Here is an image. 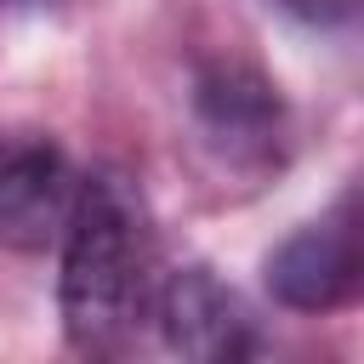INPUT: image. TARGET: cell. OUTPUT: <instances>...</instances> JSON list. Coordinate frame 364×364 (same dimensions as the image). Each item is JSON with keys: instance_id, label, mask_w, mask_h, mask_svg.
Here are the masks:
<instances>
[{"instance_id": "cell-6", "label": "cell", "mask_w": 364, "mask_h": 364, "mask_svg": "<svg viewBox=\"0 0 364 364\" xmlns=\"http://www.w3.org/2000/svg\"><path fill=\"white\" fill-rule=\"evenodd\" d=\"M273 6L301 17V23H313V28H347L358 17V0H273Z\"/></svg>"}, {"instance_id": "cell-7", "label": "cell", "mask_w": 364, "mask_h": 364, "mask_svg": "<svg viewBox=\"0 0 364 364\" xmlns=\"http://www.w3.org/2000/svg\"><path fill=\"white\" fill-rule=\"evenodd\" d=\"M17 6H57V0H17Z\"/></svg>"}, {"instance_id": "cell-2", "label": "cell", "mask_w": 364, "mask_h": 364, "mask_svg": "<svg viewBox=\"0 0 364 364\" xmlns=\"http://www.w3.org/2000/svg\"><path fill=\"white\" fill-rule=\"evenodd\" d=\"M188 125L205 165L228 182H267L284 165L290 119L279 85L239 57H210L188 80Z\"/></svg>"}, {"instance_id": "cell-3", "label": "cell", "mask_w": 364, "mask_h": 364, "mask_svg": "<svg viewBox=\"0 0 364 364\" xmlns=\"http://www.w3.org/2000/svg\"><path fill=\"white\" fill-rule=\"evenodd\" d=\"M364 279V245H358V193L341 188V199L301 222L273 256H267V290L290 313H336L358 296Z\"/></svg>"}, {"instance_id": "cell-5", "label": "cell", "mask_w": 364, "mask_h": 364, "mask_svg": "<svg viewBox=\"0 0 364 364\" xmlns=\"http://www.w3.org/2000/svg\"><path fill=\"white\" fill-rule=\"evenodd\" d=\"M80 171L68 154L46 136H11L0 142V250H51L74 216Z\"/></svg>"}, {"instance_id": "cell-1", "label": "cell", "mask_w": 364, "mask_h": 364, "mask_svg": "<svg viewBox=\"0 0 364 364\" xmlns=\"http://www.w3.org/2000/svg\"><path fill=\"white\" fill-rule=\"evenodd\" d=\"M57 307L80 353H125L154 313V233L142 199L119 176H85L74 216L57 239Z\"/></svg>"}, {"instance_id": "cell-4", "label": "cell", "mask_w": 364, "mask_h": 364, "mask_svg": "<svg viewBox=\"0 0 364 364\" xmlns=\"http://www.w3.org/2000/svg\"><path fill=\"white\" fill-rule=\"evenodd\" d=\"M148 324L159 330V341L182 358H205V364H222V358H250L262 353V336H256V318L250 307L239 301L233 284H222L205 262H188V267H171L159 284H154V313Z\"/></svg>"}]
</instances>
